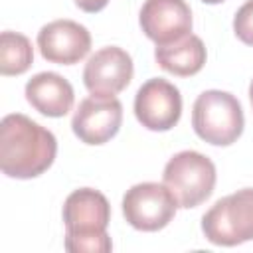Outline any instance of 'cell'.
Instances as JSON below:
<instances>
[{
  "label": "cell",
  "mask_w": 253,
  "mask_h": 253,
  "mask_svg": "<svg viewBox=\"0 0 253 253\" xmlns=\"http://www.w3.org/2000/svg\"><path fill=\"white\" fill-rule=\"evenodd\" d=\"M57 140L22 113L6 115L0 123V168L6 176L30 180L43 174L55 160Z\"/></svg>",
  "instance_id": "cell-1"
},
{
  "label": "cell",
  "mask_w": 253,
  "mask_h": 253,
  "mask_svg": "<svg viewBox=\"0 0 253 253\" xmlns=\"http://www.w3.org/2000/svg\"><path fill=\"white\" fill-rule=\"evenodd\" d=\"M111 206L107 198L93 188H79L63 202L65 249L71 253H109L113 249L107 225Z\"/></svg>",
  "instance_id": "cell-2"
},
{
  "label": "cell",
  "mask_w": 253,
  "mask_h": 253,
  "mask_svg": "<svg viewBox=\"0 0 253 253\" xmlns=\"http://www.w3.org/2000/svg\"><path fill=\"white\" fill-rule=\"evenodd\" d=\"M243 109L237 97L227 91L210 89L198 95L192 109V126L196 134L213 144L229 146L243 132Z\"/></svg>",
  "instance_id": "cell-3"
},
{
  "label": "cell",
  "mask_w": 253,
  "mask_h": 253,
  "mask_svg": "<svg viewBox=\"0 0 253 253\" xmlns=\"http://www.w3.org/2000/svg\"><path fill=\"white\" fill-rule=\"evenodd\" d=\"M202 231L213 245L233 247L253 239V188L217 200L202 217Z\"/></svg>",
  "instance_id": "cell-4"
},
{
  "label": "cell",
  "mask_w": 253,
  "mask_h": 253,
  "mask_svg": "<svg viewBox=\"0 0 253 253\" xmlns=\"http://www.w3.org/2000/svg\"><path fill=\"white\" fill-rule=\"evenodd\" d=\"M162 180L176 198L178 208H196L215 188V166L202 152L182 150L166 162Z\"/></svg>",
  "instance_id": "cell-5"
},
{
  "label": "cell",
  "mask_w": 253,
  "mask_h": 253,
  "mask_svg": "<svg viewBox=\"0 0 253 253\" xmlns=\"http://www.w3.org/2000/svg\"><path fill=\"white\" fill-rule=\"evenodd\" d=\"M178 202L166 184L142 182L126 190L123 198V215L138 231H158L176 215Z\"/></svg>",
  "instance_id": "cell-6"
},
{
  "label": "cell",
  "mask_w": 253,
  "mask_h": 253,
  "mask_svg": "<svg viewBox=\"0 0 253 253\" xmlns=\"http://www.w3.org/2000/svg\"><path fill=\"white\" fill-rule=\"evenodd\" d=\"M134 115L148 130H170L182 115V95L178 87L162 77L148 79L136 91Z\"/></svg>",
  "instance_id": "cell-7"
},
{
  "label": "cell",
  "mask_w": 253,
  "mask_h": 253,
  "mask_svg": "<svg viewBox=\"0 0 253 253\" xmlns=\"http://www.w3.org/2000/svg\"><path fill=\"white\" fill-rule=\"evenodd\" d=\"M123 105L117 97L91 95L83 99L71 119L75 136L85 144H105L121 128Z\"/></svg>",
  "instance_id": "cell-8"
},
{
  "label": "cell",
  "mask_w": 253,
  "mask_h": 253,
  "mask_svg": "<svg viewBox=\"0 0 253 253\" xmlns=\"http://www.w3.org/2000/svg\"><path fill=\"white\" fill-rule=\"evenodd\" d=\"M132 59L130 55L117 45L103 47L95 51L83 69V83L91 95L115 97L128 87L132 79Z\"/></svg>",
  "instance_id": "cell-9"
},
{
  "label": "cell",
  "mask_w": 253,
  "mask_h": 253,
  "mask_svg": "<svg viewBox=\"0 0 253 253\" xmlns=\"http://www.w3.org/2000/svg\"><path fill=\"white\" fill-rule=\"evenodd\" d=\"M138 22L144 36L156 45H166L192 34V10L186 0H146Z\"/></svg>",
  "instance_id": "cell-10"
},
{
  "label": "cell",
  "mask_w": 253,
  "mask_h": 253,
  "mask_svg": "<svg viewBox=\"0 0 253 253\" xmlns=\"http://www.w3.org/2000/svg\"><path fill=\"white\" fill-rule=\"evenodd\" d=\"M38 47L49 63L73 65L89 53L91 34L73 20H53L38 32Z\"/></svg>",
  "instance_id": "cell-11"
},
{
  "label": "cell",
  "mask_w": 253,
  "mask_h": 253,
  "mask_svg": "<svg viewBox=\"0 0 253 253\" xmlns=\"http://www.w3.org/2000/svg\"><path fill=\"white\" fill-rule=\"evenodd\" d=\"M28 103L45 117H65L73 109L75 93L71 83L53 71H42L26 83Z\"/></svg>",
  "instance_id": "cell-12"
},
{
  "label": "cell",
  "mask_w": 253,
  "mask_h": 253,
  "mask_svg": "<svg viewBox=\"0 0 253 253\" xmlns=\"http://www.w3.org/2000/svg\"><path fill=\"white\" fill-rule=\"evenodd\" d=\"M206 45L202 38L188 34L182 40H176L166 45H156L154 49V59L156 63L178 77H190L196 75L204 63H206Z\"/></svg>",
  "instance_id": "cell-13"
},
{
  "label": "cell",
  "mask_w": 253,
  "mask_h": 253,
  "mask_svg": "<svg viewBox=\"0 0 253 253\" xmlns=\"http://www.w3.org/2000/svg\"><path fill=\"white\" fill-rule=\"evenodd\" d=\"M34 61L32 42L18 32H2L0 36V73L2 75H22L30 69Z\"/></svg>",
  "instance_id": "cell-14"
},
{
  "label": "cell",
  "mask_w": 253,
  "mask_h": 253,
  "mask_svg": "<svg viewBox=\"0 0 253 253\" xmlns=\"http://www.w3.org/2000/svg\"><path fill=\"white\" fill-rule=\"evenodd\" d=\"M233 32L235 36L247 43V45H253V0H247L237 12H235V18H233Z\"/></svg>",
  "instance_id": "cell-15"
},
{
  "label": "cell",
  "mask_w": 253,
  "mask_h": 253,
  "mask_svg": "<svg viewBox=\"0 0 253 253\" xmlns=\"http://www.w3.org/2000/svg\"><path fill=\"white\" fill-rule=\"evenodd\" d=\"M73 2L77 4V8H79V10L89 12V14L101 12V10L109 4V0H73Z\"/></svg>",
  "instance_id": "cell-16"
},
{
  "label": "cell",
  "mask_w": 253,
  "mask_h": 253,
  "mask_svg": "<svg viewBox=\"0 0 253 253\" xmlns=\"http://www.w3.org/2000/svg\"><path fill=\"white\" fill-rule=\"evenodd\" d=\"M249 99H251V107H253V79H251V85H249Z\"/></svg>",
  "instance_id": "cell-17"
},
{
  "label": "cell",
  "mask_w": 253,
  "mask_h": 253,
  "mask_svg": "<svg viewBox=\"0 0 253 253\" xmlns=\"http://www.w3.org/2000/svg\"><path fill=\"white\" fill-rule=\"evenodd\" d=\"M202 2H206V4H219V2H223V0H202Z\"/></svg>",
  "instance_id": "cell-18"
}]
</instances>
